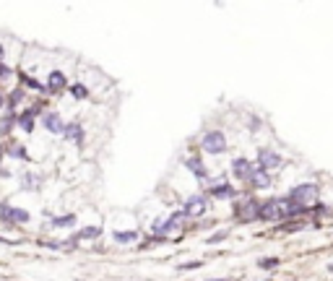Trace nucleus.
<instances>
[{
  "label": "nucleus",
  "instance_id": "obj_1",
  "mask_svg": "<svg viewBox=\"0 0 333 281\" xmlns=\"http://www.w3.org/2000/svg\"><path fill=\"white\" fill-rule=\"evenodd\" d=\"M289 198L299 206H313L318 201V188L313 182H302V185H294L289 190Z\"/></svg>",
  "mask_w": 333,
  "mask_h": 281
},
{
  "label": "nucleus",
  "instance_id": "obj_2",
  "mask_svg": "<svg viewBox=\"0 0 333 281\" xmlns=\"http://www.w3.org/2000/svg\"><path fill=\"white\" fill-rule=\"evenodd\" d=\"M208 182V193L214 198H224V201H229V198H237V190L229 185V182H224V177H216V180H206Z\"/></svg>",
  "mask_w": 333,
  "mask_h": 281
},
{
  "label": "nucleus",
  "instance_id": "obj_3",
  "mask_svg": "<svg viewBox=\"0 0 333 281\" xmlns=\"http://www.w3.org/2000/svg\"><path fill=\"white\" fill-rule=\"evenodd\" d=\"M201 143H203V148L208 151V154H221V151H227V138H224L221 131H208Z\"/></svg>",
  "mask_w": 333,
  "mask_h": 281
},
{
  "label": "nucleus",
  "instance_id": "obj_4",
  "mask_svg": "<svg viewBox=\"0 0 333 281\" xmlns=\"http://www.w3.org/2000/svg\"><path fill=\"white\" fill-rule=\"evenodd\" d=\"M271 172L268 169H263V167H253L250 172V177H248V185L255 188V190H265V188H271Z\"/></svg>",
  "mask_w": 333,
  "mask_h": 281
},
{
  "label": "nucleus",
  "instance_id": "obj_5",
  "mask_svg": "<svg viewBox=\"0 0 333 281\" xmlns=\"http://www.w3.org/2000/svg\"><path fill=\"white\" fill-rule=\"evenodd\" d=\"M284 164V159L276 154V151H271V148H260L258 151V167H263V169H279Z\"/></svg>",
  "mask_w": 333,
  "mask_h": 281
},
{
  "label": "nucleus",
  "instance_id": "obj_6",
  "mask_svg": "<svg viewBox=\"0 0 333 281\" xmlns=\"http://www.w3.org/2000/svg\"><path fill=\"white\" fill-rule=\"evenodd\" d=\"M206 208H208V201H206L203 196H193V198H188L185 206H183V211L188 213V219H190V216H203Z\"/></svg>",
  "mask_w": 333,
  "mask_h": 281
},
{
  "label": "nucleus",
  "instance_id": "obj_7",
  "mask_svg": "<svg viewBox=\"0 0 333 281\" xmlns=\"http://www.w3.org/2000/svg\"><path fill=\"white\" fill-rule=\"evenodd\" d=\"M0 216H3L6 222H13V224H24V222H29V213L24 211V208H11V206H0Z\"/></svg>",
  "mask_w": 333,
  "mask_h": 281
},
{
  "label": "nucleus",
  "instance_id": "obj_8",
  "mask_svg": "<svg viewBox=\"0 0 333 281\" xmlns=\"http://www.w3.org/2000/svg\"><path fill=\"white\" fill-rule=\"evenodd\" d=\"M237 216L242 222H250V219H258V201H245V203H239L237 206Z\"/></svg>",
  "mask_w": 333,
  "mask_h": 281
},
{
  "label": "nucleus",
  "instance_id": "obj_9",
  "mask_svg": "<svg viewBox=\"0 0 333 281\" xmlns=\"http://www.w3.org/2000/svg\"><path fill=\"white\" fill-rule=\"evenodd\" d=\"M253 167H255V164H253L250 159H234V162H232V172H234L239 180H245V182H248V177H250Z\"/></svg>",
  "mask_w": 333,
  "mask_h": 281
},
{
  "label": "nucleus",
  "instance_id": "obj_10",
  "mask_svg": "<svg viewBox=\"0 0 333 281\" xmlns=\"http://www.w3.org/2000/svg\"><path fill=\"white\" fill-rule=\"evenodd\" d=\"M63 136L68 138V141H76V143H81V138H83V128L78 125V122H71V125H63Z\"/></svg>",
  "mask_w": 333,
  "mask_h": 281
},
{
  "label": "nucleus",
  "instance_id": "obj_11",
  "mask_svg": "<svg viewBox=\"0 0 333 281\" xmlns=\"http://www.w3.org/2000/svg\"><path fill=\"white\" fill-rule=\"evenodd\" d=\"M185 167H188L190 172H195V175H198V177H201V180H206V177H208V172H206V167H203V162H201V159H198V157H188V159H185Z\"/></svg>",
  "mask_w": 333,
  "mask_h": 281
},
{
  "label": "nucleus",
  "instance_id": "obj_12",
  "mask_svg": "<svg viewBox=\"0 0 333 281\" xmlns=\"http://www.w3.org/2000/svg\"><path fill=\"white\" fill-rule=\"evenodd\" d=\"M44 128H47L50 133H63V120H60V115L57 112H50V115H44Z\"/></svg>",
  "mask_w": 333,
  "mask_h": 281
},
{
  "label": "nucleus",
  "instance_id": "obj_13",
  "mask_svg": "<svg viewBox=\"0 0 333 281\" xmlns=\"http://www.w3.org/2000/svg\"><path fill=\"white\" fill-rule=\"evenodd\" d=\"M47 89H50V91H63V89H65V76H63L60 71H52V73H50Z\"/></svg>",
  "mask_w": 333,
  "mask_h": 281
},
{
  "label": "nucleus",
  "instance_id": "obj_14",
  "mask_svg": "<svg viewBox=\"0 0 333 281\" xmlns=\"http://www.w3.org/2000/svg\"><path fill=\"white\" fill-rule=\"evenodd\" d=\"M52 227H57V229H63V227H73L76 224V216L73 213H65V216H55V219L50 222Z\"/></svg>",
  "mask_w": 333,
  "mask_h": 281
},
{
  "label": "nucleus",
  "instance_id": "obj_15",
  "mask_svg": "<svg viewBox=\"0 0 333 281\" xmlns=\"http://www.w3.org/2000/svg\"><path fill=\"white\" fill-rule=\"evenodd\" d=\"M18 125L24 128L26 133H32V131H34V112H32V110H29V112H24V115L18 117Z\"/></svg>",
  "mask_w": 333,
  "mask_h": 281
},
{
  "label": "nucleus",
  "instance_id": "obj_16",
  "mask_svg": "<svg viewBox=\"0 0 333 281\" xmlns=\"http://www.w3.org/2000/svg\"><path fill=\"white\" fill-rule=\"evenodd\" d=\"M99 234H102V229H99V227H86V229H81V232H78L76 240H94V237H99Z\"/></svg>",
  "mask_w": 333,
  "mask_h": 281
},
{
  "label": "nucleus",
  "instance_id": "obj_17",
  "mask_svg": "<svg viewBox=\"0 0 333 281\" xmlns=\"http://www.w3.org/2000/svg\"><path fill=\"white\" fill-rule=\"evenodd\" d=\"M136 240H138V234H136V232H115V242L128 245V242H136Z\"/></svg>",
  "mask_w": 333,
  "mask_h": 281
},
{
  "label": "nucleus",
  "instance_id": "obj_18",
  "mask_svg": "<svg viewBox=\"0 0 333 281\" xmlns=\"http://www.w3.org/2000/svg\"><path fill=\"white\" fill-rule=\"evenodd\" d=\"M21 188H24V190H37V188H39V177H37V175H24Z\"/></svg>",
  "mask_w": 333,
  "mask_h": 281
},
{
  "label": "nucleus",
  "instance_id": "obj_19",
  "mask_svg": "<svg viewBox=\"0 0 333 281\" xmlns=\"http://www.w3.org/2000/svg\"><path fill=\"white\" fill-rule=\"evenodd\" d=\"M258 266H260L263 271H268V268H276V266H279V258H260V261H258Z\"/></svg>",
  "mask_w": 333,
  "mask_h": 281
},
{
  "label": "nucleus",
  "instance_id": "obj_20",
  "mask_svg": "<svg viewBox=\"0 0 333 281\" xmlns=\"http://www.w3.org/2000/svg\"><path fill=\"white\" fill-rule=\"evenodd\" d=\"M71 94H73L76 99H86V97H88V89H86V86H81V83H76V86H71Z\"/></svg>",
  "mask_w": 333,
  "mask_h": 281
},
{
  "label": "nucleus",
  "instance_id": "obj_21",
  "mask_svg": "<svg viewBox=\"0 0 333 281\" xmlns=\"http://www.w3.org/2000/svg\"><path fill=\"white\" fill-rule=\"evenodd\" d=\"M224 237H227V232H216L214 237H208V242H211V245H216V242H221V240H224Z\"/></svg>",
  "mask_w": 333,
  "mask_h": 281
},
{
  "label": "nucleus",
  "instance_id": "obj_22",
  "mask_svg": "<svg viewBox=\"0 0 333 281\" xmlns=\"http://www.w3.org/2000/svg\"><path fill=\"white\" fill-rule=\"evenodd\" d=\"M13 122H16V115H13V112H11V115H8V117H6V120H3V125H0V128H3V131H8V128H11V125H13Z\"/></svg>",
  "mask_w": 333,
  "mask_h": 281
},
{
  "label": "nucleus",
  "instance_id": "obj_23",
  "mask_svg": "<svg viewBox=\"0 0 333 281\" xmlns=\"http://www.w3.org/2000/svg\"><path fill=\"white\" fill-rule=\"evenodd\" d=\"M8 102H11V104H18V102H21V91H13Z\"/></svg>",
  "mask_w": 333,
  "mask_h": 281
},
{
  "label": "nucleus",
  "instance_id": "obj_24",
  "mask_svg": "<svg viewBox=\"0 0 333 281\" xmlns=\"http://www.w3.org/2000/svg\"><path fill=\"white\" fill-rule=\"evenodd\" d=\"M201 266V261H195V263H185V266H180V271H185V268H198Z\"/></svg>",
  "mask_w": 333,
  "mask_h": 281
},
{
  "label": "nucleus",
  "instance_id": "obj_25",
  "mask_svg": "<svg viewBox=\"0 0 333 281\" xmlns=\"http://www.w3.org/2000/svg\"><path fill=\"white\" fill-rule=\"evenodd\" d=\"M3 104H6V99H3V97H0V110H3Z\"/></svg>",
  "mask_w": 333,
  "mask_h": 281
},
{
  "label": "nucleus",
  "instance_id": "obj_26",
  "mask_svg": "<svg viewBox=\"0 0 333 281\" xmlns=\"http://www.w3.org/2000/svg\"><path fill=\"white\" fill-rule=\"evenodd\" d=\"M328 271H330V273H333V263H330V266H328Z\"/></svg>",
  "mask_w": 333,
  "mask_h": 281
},
{
  "label": "nucleus",
  "instance_id": "obj_27",
  "mask_svg": "<svg viewBox=\"0 0 333 281\" xmlns=\"http://www.w3.org/2000/svg\"><path fill=\"white\" fill-rule=\"evenodd\" d=\"M0 57H3V47H0Z\"/></svg>",
  "mask_w": 333,
  "mask_h": 281
}]
</instances>
